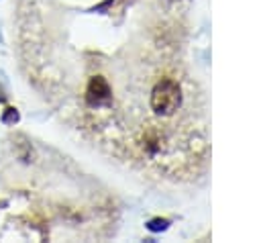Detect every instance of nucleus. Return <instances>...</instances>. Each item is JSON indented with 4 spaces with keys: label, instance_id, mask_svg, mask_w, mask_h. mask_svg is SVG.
Instances as JSON below:
<instances>
[{
    "label": "nucleus",
    "instance_id": "1",
    "mask_svg": "<svg viewBox=\"0 0 261 243\" xmlns=\"http://www.w3.org/2000/svg\"><path fill=\"white\" fill-rule=\"evenodd\" d=\"M181 102V92H179V86L177 82L165 78V80H159L151 92V108L157 112V114H171L173 110H177Z\"/></svg>",
    "mask_w": 261,
    "mask_h": 243
},
{
    "label": "nucleus",
    "instance_id": "2",
    "mask_svg": "<svg viewBox=\"0 0 261 243\" xmlns=\"http://www.w3.org/2000/svg\"><path fill=\"white\" fill-rule=\"evenodd\" d=\"M86 100L92 106H100V104L110 100V86L102 76H96V78L90 80L88 90H86Z\"/></svg>",
    "mask_w": 261,
    "mask_h": 243
}]
</instances>
